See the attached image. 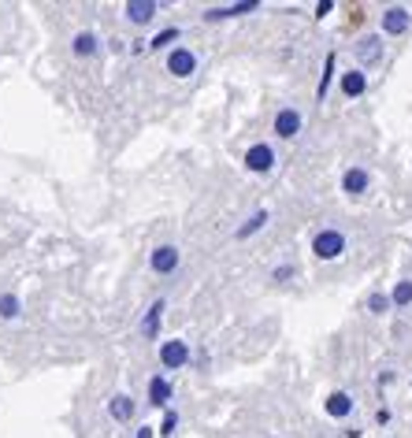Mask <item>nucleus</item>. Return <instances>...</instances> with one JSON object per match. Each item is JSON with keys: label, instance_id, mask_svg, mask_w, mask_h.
<instances>
[{"label": "nucleus", "instance_id": "f257e3e1", "mask_svg": "<svg viewBox=\"0 0 412 438\" xmlns=\"http://www.w3.org/2000/svg\"><path fill=\"white\" fill-rule=\"evenodd\" d=\"M312 249H316L320 261H335V256H342V249H345V238L338 231H323V234H316Z\"/></svg>", "mask_w": 412, "mask_h": 438}, {"label": "nucleus", "instance_id": "f03ea898", "mask_svg": "<svg viewBox=\"0 0 412 438\" xmlns=\"http://www.w3.org/2000/svg\"><path fill=\"white\" fill-rule=\"evenodd\" d=\"M190 361V346L183 342V338H171V342L160 346V364L163 368H183Z\"/></svg>", "mask_w": 412, "mask_h": 438}, {"label": "nucleus", "instance_id": "7ed1b4c3", "mask_svg": "<svg viewBox=\"0 0 412 438\" xmlns=\"http://www.w3.org/2000/svg\"><path fill=\"white\" fill-rule=\"evenodd\" d=\"M168 71L175 78H190L197 71V56L190 53V48H171V56H168Z\"/></svg>", "mask_w": 412, "mask_h": 438}, {"label": "nucleus", "instance_id": "20e7f679", "mask_svg": "<svg viewBox=\"0 0 412 438\" xmlns=\"http://www.w3.org/2000/svg\"><path fill=\"white\" fill-rule=\"evenodd\" d=\"M245 168H249V171H271L275 168L271 145H253V149L245 153Z\"/></svg>", "mask_w": 412, "mask_h": 438}, {"label": "nucleus", "instance_id": "39448f33", "mask_svg": "<svg viewBox=\"0 0 412 438\" xmlns=\"http://www.w3.org/2000/svg\"><path fill=\"white\" fill-rule=\"evenodd\" d=\"M153 271L156 275H171L175 268H178V249L175 246H160V249H153Z\"/></svg>", "mask_w": 412, "mask_h": 438}, {"label": "nucleus", "instance_id": "423d86ee", "mask_svg": "<svg viewBox=\"0 0 412 438\" xmlns=\"http://www.w3.org/2000/svg\"><path fill=\"white\" fill-rule=\"evenodd\" d=\"M156 11H160V4H156V0H130V4H126V19L141 26V23H149Z\"/></svg>", "mask_w": 412, "mask_h": 438}, {"label": "nucleus", "instance_id": "0eeeda50", "mask_svg": "<svg viewBox=\"0 0 412 438\" xmlns=\"http://www.w3.org/2000/svg\"><path fill=\"white\" fill-rule=\"evenodd\" d=\"M298 131H301V116H298L293 108H283V111L275 116V134H278V138H293Z\"/></svg>", "mask_w": 412, "mask_h": 438}, {"label": "nucleus", "instance_id": "6e6552de", "mask_svg": "<svg viewBox=\"0 0 412 438\" xmlns=\"http://www.w3.org/2000/svg\"><path fill=\"white\" fill-rule=\"evenodd\" d=\"M408 30V11L405 8H386L383 11V34H405Z\"/></svg>", "mask_w": 412, "mask_h": 438}, {"label": "nucleus", "instance_id": "1a4fd4ad", "mask_svg": "<svg viewBox=\"0 0 412 438\" xmlns=\"http://www.w3.org/2000/svg\"><path fill=\"white\" fill-rule=\"evenodd\" d=\"M249 11H256V0H245V4H227V8H212V11H205V19L216 23V19H234V15H249Z\"/></svg>", "mask_w": 412, "mask_h": 438}, {"label": "nucleus", "instance_id": "9d476101", "mask_svg": "<svg viewBox=\"0 0 412 438\" xmlns=\"http://www.w3.org/2000/svg\"><path fill=\"white\" fill-rule=\"evenodd\" d=\"M160 319H163V301H153L149 312H145V319H141V334L145 338H156L160 334Z\"/></svg>", "mask_w": 412, "mask_h": 438}, {"label": "nucleus", "instance_id": "9b49d317", "mask_svg": "<svg viewBox=\"0 0 412 438\" xmlns=\"http://www.w3.org/2000/svg\"><path fill=\"white\" fill-rule=\"evenodd\" d=\"M342 190L353 193V197H360V193L368 190V175L360 171V168H349V171H345V178H342Z\"/></svg>", "mask_w": 412, "mask_h": 438}, {"label": "nucleus", "instance_id": "f8f14e48", "mask_svg": "<svg viewBox=\"0 0 412 438\" xmlns=\"http://www.w3.org/2000/svg\"><path fill=\"white\" fill-rule=\"evenodd\" d=\"M364 89H368L364 71H345V75H342V93H345V97H360Z\"/></svg>", "mask_w": 412, "mask_h": 438}, {"label": "nucleus", "instance_id": "ddd939ff", "mask_svg": "<svg viewBox=\"0 0 412 438\" xmlns=\"http://www.w3.org/2000/svg\"><path fill=\"white\" fill-rule=\"evenodd\" d=\"M108 412H112V420H119V424H126V420L134 416V401H130L126 394H115V398L108 401Z\"/></svg>", "mask_w": 412, "mask_h": 438}, {"label": "nucleus", "instance_id": "4468645a", "mask_svg": "<svg viewBox=\"0 0 412 438\" xmlns=\"http://www.w3.org/2000/svg\"><path fill=\"white\" fill-rule=\"evenodd\" d=\"M353 412V398L349 394H331V398H327V416H335V420H342V416H349Z\"/></svg>", "mask_w": 412, "mask_h": 438}, {"label": "nucleus", "instance_id": "2eb2a0df", "mask_svg": "<svg viewBox=\"0 0 412 438\" xmlns=\"http://www.w3.org/2000/svg\"><path fill=\"white\" fill-rule=\"evenodd\" d=\"M149 401L156 405V409H160V405H168V401H171V383L163 379V376H156V379L149 383Z\"/></svg>", "mask_w": 412, "mask_h": 438}, {"label": "nucleus", "instance_id": "dca6fc26", "mask_svg": "<svg viewBox=\"0 0 412 438\" xmlns=\"http://www.w3.org/2000/svg\"><path fill=\"white\" fill-rule=\"evenodd\" d=\"M357 56L364 60V63H375L379 56H383V41H379V38H360V45H357Z\"/></svg>", "mask_w": 412, "mask_h": 438}, {"label": "nucleus", "instance_id": "f3484780", "mask_svg": "<svg viewBox=\"0 0 412 438\" xmlns=\"http://www.w3.org/2000/svg\"><path fill=\"white\" fill-rule=\"evenodd\" d=\"M97 48H101V45H97V38L90 34V30L75 38V56H97Z\"/></svg>", "mask_w": 412, "mask_h": 438}, {"label": "nucleus", "instance_id": "a211bd4d", "mask_svg": "<svg viewBox=\"0 0 412 438\" xmlns=\"http://www.w3.org/2000/svg\"><path fill=\"white\" fill-rule=\"evenodd\" d=\"M264 223H268V212H253L249 219H245V223L238 226V238H249V234H256Z\"/></svg>", "mask_w": 412, "mask_h": 438}, {"label": "nucleus", "instance_id": "6ab92c4d", "mask_svg": "<svg viewBox=\"0 0 412 438\" xmlns=\"http://www.w3.org/2000/svg\"><path fill=\"white\" fill-rule=\"evenodd\" d=\"M15 316H19V297L0 294V319H15Z\"/></svg>", "mask_w": 412, "mask_h": 438}, {"label": "nucleus", "instance_id": "aec40b11", "mask_svg": "<svg viewBox=\"0 0 412 438\" xmlns=\"http://www.w3.org/2000/svg\"><path fill=\"white\" fill-rule=\"evenodd\" d=\"M331 71H335V53L327 56V63H323V78H320V89H316V97H320V101L327 97V89H331Z\"/></svg>", "mask_w": 412, "mask_h": 438}, {"label": "nucleus", "instance_id": "412c9836", "mask_svg": "<svg viewBox=\"0 0 412 438\" xmlns=\"http://www.w3.org/2000/svg\"><path fill=\"white\" fill-rule=\"evenodd\" d=\"M390 301H394V305H408V301H412V283H408V279H401L398 286H394Z\"/></svg>", "mask_w": 412, "mask_h": 438}, {"label": "nucleus", "instance_id": "4be33fe9", "mask_svg": "<svg viewBox=\"0 0 412 438\" xmlns=\"http://www.w3.org/2000/svg\"><path fill=\"white\" fill-rule=\"evenodd\" d=\"M171 41H178V30H175V26H171V30H160V34H156L149 45H153V48H168Z\"/></svg>", "mask_w": 412, "mask_h": 438}, {"label": "nucleus", "instance_id": "5701e85b", "mask_svg": "<svg viewBox=\"0 0 412 438\" xmlns=\"http://www.w3.org/2000/svg\"><path fill=\"white\" fill-rule=\"evenodd\" d=\"M390 305H394V301H390L386 294H372V297H368V308H372V312H386Z\"/></svg>", "mask_w": 412, "mask_h": 438}, {"label": "nucleus", "instance_id": "b1692460", "mask_svg": "<svg viewBox=\"0 0 412 438\" xmlns=\"http://www.w3.org/2000/svg\"><path fill=\"white\" fill-rule=\"evenodd\" d=\"M175 427H178V412H168V416H163V427H160V434H175Z\"/></svg>", "mask_w": 412, "mask_h": 438}, {"label": "nucleus", "instance_id": "393cba45", "mask_svg": "<svg viewBox=\"0 0 412 438\" xmlns=\"http://www.w3.org/2000/svg\"><path fill=\"white\" fill-rule=\"evenodd\" d=\"M331 8H335V4H331V0H320V4H316V15H320V19H323V15H327V11H331Z\"/></svg>", "mask_w": 412, "mask_h": 438}, {"label": "nucleus", "instance_id": "a878e982", "mask_svg": "<svg viewBox=\"0 0 412 438\" xmlns=\"http://www.w3.org/2000/svg\"><path fill=\"white\" fill-rule=\"evenodd\" d=\"M134 438H153V427H138V434Z\"/></svg>", "mask_w": 412, "mask_h": 438}]
</instances>
